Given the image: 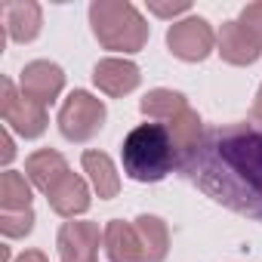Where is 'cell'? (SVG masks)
Segmentation results:
<instances>
[{
	"label": "cell",
	"mask_w": 262,
	"mask_h": 262,
	"mask_svg": "<svg viewBox=\"0 0 262 262\" xmlns=\"http://www.w3.org/2000/svg\"><path fill=\"white\" fill-rule=\"evenodd\" d=\"M182 173L225 210L262 222V126L228 123L204 129Z\"/></svg>",
	"instance_id": "obj_1"
},
{
	"label": "cell",
	"mask_w": 262,
	"mask_h": 262,
	"mask_svg": "<svg viewBox=\"0 0 262 262\" xmlns=\"http://www.w3.org/2000/svg\"><path fill=\"white\" fill-rule=\"evenodd\" d=\"M120 161L123 173L133 182H161L173 170H179L176 145L170 129L158 120H145L136 129H129L126 139L120 142Z\"/></svg>",
	"instance_id": "obj_2"
},
{
	"label": "cell",
	"mask_w": 262,
	"mask_h": 262,
	"mask_svg": "<svg viewBox=\"0 0 262 262\" xmlns=\"http://www.w3.org/2000/svg\"><path fill=\"white\" fill-rule=\"evenodd\" d=\"M90 28L102 43V50L123 53V56L139 53L151 34L142 13L126 0H96V4H90Z\"/></svg>",
	"instance_id": "obj_3"
},
{
	"label": "cell",
	"mask_w": 262,
	"mask_h": 262,
	"mask_svg": "<svg viewBox=\"0 0 262 262\" xmlns=\"http://www.w3.org/2000/svg\"><path fill=\"white\" fill-rule=\"evenodd\" d=\"M105 117H108V111L99 96H93L86 90H71L59 108L56 123H59V133L68 142H90L105 126Z\"/></svg>",
	"instance_id": "obj_4"
},
{
	"label": "cell",
	"mask_w": 262,
	"mask_h": 262,
	"mask_svg": "<svg viewBox=\"0 0 262 262\" xmlns=\"http://www.w3.org/2000/svg\"><path fill=\"white\" fill-rule=\"evenodd\" d=\"M0 117H4L7 129L19 133L22 139H40L50 126L47 108L22 96V90L10 77H0Z\"/></svg>",
	"instance_id": "obj_5"
},
{
	"label": "cell",
	"mask_w": 262,
	"mask_h": 262,
	"mask_svg": "<svg viewBox=\"0 0 262 262\" xmlns=\"http://www.w3.org/2000/svg\"><path fill=\"white\" fill-rule=\"evenodd\" d=\"M167 50L182 62H204L216 50V31L201 16H185L170 25L167 31Z\"/></svg>",
	"instance_id": "obj_6"
},
{
	"label": "cell",
	"mask_w": 262,
	"mask_h": 262,
	"mask_svg": "<svg viewBox=\"0 0 262 262\" xmlns=\"http://www.w3.org/2000/svg\"><path fill=\"white\" fill-rule=\"evenodd\" d=\"M99 244H105V228L99 222L71 219L59 228L56 247L62 262H99Z\"/></svg>",
	"instance_id": "obj_7"
},
{
	"label": "cell",
	"mask_w": 262,
	"mask_h": 262,
	"mask_svg": "<svg viewBox=\"0 0 262 262\" xmlns=\"http://www.w3.org/2000/svg\"><path fill=\"white\" fill-rule=\"evenodd\" d=\"M19 90H22V96L34 99L37 105L47 108V105H53L62 96V90H65V71L56 62H50V59H34V62H28L22 68Z\"/></svg>",
	"instance_id": "obj_8"
},
{
	"label": "cell",
	"mask_w": 262,
	"mask_h": 262,
	"mask_svg": "<svg viewBox=\"0 0 262 262\" xmlns=\"http://www.w3.org/2000/svg\"><path fill=\"white\" fill-rule=\"evenodd\" d=\"M93 83L111 96V99H123L129 96L139 83H142V71L136 62L129 59H117V56H108V59H99L96 68H93Z\"/></svg>",
	"instance_id": "obj_9"
},
{
	"label": "cell",
	"mask_w": 262,
	"mask_h": 262,
	"mask_svg": "<svg viewBox=\"0 0 262 262\" xmlns=\"http://www.w3.org/2000/svg\"><path fill=\"white\" fill-rule=\"evenodd\" d=\"M216 53L222 56V62L244 68V65L259 62L262 47H259V43L241 28V25H237V19H231V22H222L219 34H216Z\"/></svg>",
	"instance_id": "obj_10"
},
{
	"label": "cell",
	"mask_w": 262,
	"mask_h": 262,
	"mask_svg": "<svg viewBox=\"0 0 262 262\" xmlns=\"http://www.w3.org/2000/svg\"><path fill=\"white\" fill-rule=\"evenodd\" d=\"M0 16H4V28L10 34V40L16 43H31L40 28H43V10L34 0H13V4L0 7Z\"/></svg>",
	"instance_id": "obj_11"
},
{
	"label": "cell",
	"mask_w": 262,
	"mask_h": 262,
	"mask_svg": "<svg viewBox=\"0 0 262 262\" xmlns=\"http://www.w3.org/2000/svg\"><path fill=\"white\" fill-rule=\"evenodd\" d=\"M68 173H71V170H68V161H65V155L56 151V148H40V151L28 155V161H25V176H28V182H31L37 191H43V194H50Z\"/></svg>",
	"instance_id": "obj_12"
},
{
	"label": "cell",
	"mask_w": 262,
	"mask_h": 262,
	"mask_svg": "<svg viewBox=\"0 0 262 262\" xmlns=\"http://www.w3.org/2000/svg\"><path fill=\"white\" fill-rule=\"evenodd\" d=\"M47 201H50V210L59 213V216H65V219H74V216L86 213L90 204H93L90 185H86L77 173H68V176L47 194Z\"/></svg>",
	"instance_id": "obj_13"
},
{
	"label": "cell",
	"mask_w": 262,
	"mask_h": 262,
	"mask_svg": "<svg viewBox=\"0 0 262 262\" xmlns=\"http://www.w3.org/2000/svg\"><path fill=\"white\" fill-rule=\"evenodd\" d=\"M139 247H142V262H164L170 253V228L161 216L155 213H142L133 219Z\"/></svg>",
	"instance_id": "obj_14"
},
{
	"label": "cell",
	"mask_w": 262,
	"mask_h": 262,
	"mask_svg": "<svg viewBox=\"0 0 262 262\" xmlns=\"http://www.w3.org/2000/svg\"><path fill=\"white\" fill-rule=\"evenodd\" d=\"M102 247H105L108 262H142V247H139L133 222L111 219L105 225V244Z\"/></svg>",
	"instance_id": "obj_15"
},
{
	"label": "cell",
	"mask_w": 262,
	"mask_h": 262,
	"mask_svg": "<svg viewBox=\"0 0 262 262\" xmlns=\"http://www.w3.org/2000/svg\"><path fill=\"white\" fill-rule=\"evenodd\" d=\"M80 164H83V173L90 176V185H93V191H96L102 201H111V198H117V191H120V173H117L114 161H111L105 151H96V148H90V151H83Z\"/></svg>",
	"instance_id": "obj_16"
},
{
	"label": "cell",
	"mask_w": 262,
	"mask_h": 262,
	"mask_svg": "<svg viewBox=\"0 0 262 262\" xmlns=\"http://www.w3.org/2000/svg\"><path fill=\"white\" fill-rule=\"evenodd\" d=\"M185 108H188V99H185L179 90H164V86L148 90V93L142 96V102H139V111H142L148 120H158V123L176 117V114L185 111Z\"/></svg>",
	"instance_id": "obj_17"
},
{
	"label": "cell",
	"mask_w": 262,
	"mask_h": 262,
	"mask_svg": "<svg viewBox=\"0 0 262 262\" xmlns=\"http://www.w3.org/2000/svg\"><path fill=\"white\" fill-rule=\"evenodd\" d=\"M34 185L28 182L25 173H16V170H4L0 173V207L7 213H16V210H31V191Z\"/></svg>",
	"instance_id": "obj_18"
},
{
	"label": "cell",
	"mask_w": 262,
	"mask_h": 262,
	"mask_svg": "<svg viewBox=\"0 0 262 262\" xmlns=\"http://www.w3.org/2000/svg\"><path fill=\"white\" fill-rule=\"evenodd\" d=\"M34 210H16V213H7V210H0V234L16 241V237H28L34 231Z\"/></svg>",
	"instance_id": "obj_19"
},
{
	"label": "cell",
	"mask_w": 262,
	"mask_h": 262,
	"mask_svg": "<svg viewBox=\"0 0 262 262\" xmlns=\"http://www.w3.org/2000/svg\"><path fill=\"white\" fill-rule=\"evenodd\" d=\"M237 25L262 47V0H256V4H247L237 16Z\"/></svg>",
	"instance_id": "obj_20"
},
{
	"label": "cell",
	"mask_w": 262,
	"mask_h": 262,
	"mask_svg": "<svg viewBox=\"0 0 262 262\" xmlns=\"http://www.w3.org/2000/svg\"><path fill=\"white\" fill-rule=\"evenodd\" d=\"M191 10V4H148V13L161 16V19H176V16H185Z\"/></svg>",
	"instance_id": "obj_21"
},
{
	"label": "cell",
	"mask_w": 262,
	"mask_h": 262,
	"mask_svg": "<svg viewBox=\"0 0 262 262\" xmlns=\"http://www.w3.org/2000/svg\"><path fill=\"white\" fill-rule=\"evenodd\" d=\"M13 158H16V142H13V133L4 126V133H0V164L7 167Z\"/></svg>",
	"instance_id": "obj_22"
},
{
	"label": "cell",
	"mask_w": 262,
	"mask_h": 262,
	"mask_svg": "<svg viewBox=\"0 0 262 262\" xmlns=\"http://www.w3.org/2000/svg\"><path fill=\"white\" fill-rule=\"evenodd\" d=\"M16 262H50V259H47L43 250H25V253L16 256Z\"/></svg>",
	"instance_id": "obj_23"
},
{
	"label": "cell",
	"mask_w": 262,
	"mask_h": 262,
	"mask_svg": "<svg viewBox=\"0 0 262 262\" xmlns=\"http://www.w3.org/2000/svg\"><path fill=\"white\" fill-rule=\"evenodd\" d=\"M0 262H16V259H13V253H10V247H7V244H4V247H0Z\"/></svg>",
	"instance_id": "obj_24"
}]
</instances>
